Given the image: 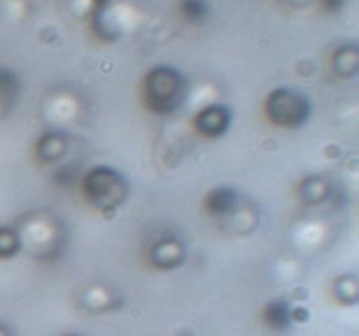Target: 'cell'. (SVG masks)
<instances>
[{
    "label": "cell",
    "instance_id": "1",
    "mask_svg": "<svg viewBox=\"0 0 359 336\" xmlns=\"http://www.w3.org/2000/svg\"><path fill=\"white\" fill-rule=\"evenodd\" d=\"M147 107L158 114H168L175 111L184 100L186 83L181 72L172 66H156L146 76Z\"/></svg>",
    "mask_w": 359,
    "mask_h": 336
},
{
    "label": "cell",
    "instance_id": "2",
    "mask_svg": "<svg viewBox=\"0 0 359 336\" xmlns=\"http://www.w3.org/2000/svg\"><path fill=\"white\" fill-rule=\"evenodd\" d=\"M126 182L119 172L111 167H97L84 177V192L95 206L114 210L126 196Z\"/></svg>",
    "mask_w": 359,
    "mask_h": 336
},
{
    "label": "cell",
    "instance_id": "3",
    "mask_svg": "<svg viewBox=\"0 0 359 336\" xmlns=\"http://www.w3.org/2000/svg\"><path fill=\"white\" fill-rule=\"evenodd\" d=\"M266 114L270 121L284 128L302 126L311 115V104L307 97L287 88H279L270 93L266 100Z\"/></svg>",
    "mask_w": 359,
    "mask_h": 336
},
{
    "label": "cell",
    "instance_id": "4",
    "mask_svg": "<svg viewBox=\"0 0 359 336\" xmlns=\"http://www.w3.org/2000/svg\"><path fill=\"white\" fill-rule=\"evenodd\" d=\"M231 112L224 105H210L200 111L195 118V126L202 135L219 136L230 128Z\"/></svg>",
    "mask_w": 359,
    "mask_h": 336
},
{
    "label": "cell",
    "instance_id": "5",
    "mask_svg": "<svg viewBox=\"0 0 359 336\" xmlns=\"http://www.w3.org/2000/svg\"><path fill=\"white\" fill-rule=\"evenodd\" d=\"M237 192L231 188H216L205 198L207 212L212 216H226L237 205Z\"/></svg>",
    "mask_w": 359,
    "mask_h": 336
},
{
    "label": "cell",
    "instance_id": "6",
    "mask_svg": "<svg viewBox=\"0 0 359 336\" xmlns=\"http://www.w3.org/2000/svg\"><path fill=\"white\" fill-rule=\"evenodd\" d=\"M20 248L18 234L9 227H0V258H9Z\"/></svg>",
    "mask_w": 359,
    "mask_h": 336
},
{
    "label": "cell",
    "instance_id": "7",
    "mask_svg": "<svg viewBox=\"0 0 359 336\" xmlns=\"http://www.w3.org/2000/svg\"><path fill=\"white\" fill-rule=\"evenodd\" d=\"M181 10L188 20L200 21L207 16L209 6H207L205 0H182Z\"/></svg>",
    "mask_w": 359,
    "mask_h": 336
},
{
    "label": "cell",
    "instance_id": "8",
    "mask_svg": "<svg viewBox=\"0 0 359 336\" xmlns=\"http://www.w3.org/2000/svg\"><path fill=\"white\" fill-rule=\"evenodd\" d=\"M269 314H270V321H272V324H276V326H280V324H284V322L287 321V308L284 307V304H280V303H273L272 307H270V310H269Z\"/></svg>",
    "mask_w": 359,
    "mask_h": 336
},
{
    "label": "cell",
    "instance_id": "9",
    "mask_svg": "<svg viewBox=\"0 0 359 336\" xmlns=\"http://www.w3.org/2000/svg\"><path fill=\"white\" fill-rule=\"evenodd\" d=\"M323 4H325L330 10H335L344 6V0H323Z\"/></svg>",
    "mask_w": 359,
    "mask_h": 336
},
{
    "label": "cell",
    "instance_id": "10",
    "mask_svg": "<svg viewBox=\"0 0 359 336\" xmlns=\"http://www.w3.org/2000/svg\"><path fill=\"white\" fill-rule=\"evenodd\" d=\"M95 2H97L98 6H104V4H105V2H109V0H95Z\"/></svg>",
    "mask_w": 359,
    "mask_h": 336
}]
</instances>
